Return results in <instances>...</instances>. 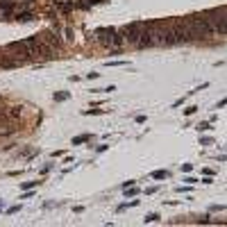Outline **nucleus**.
I'll list each match as a JSON object with an SVG mask.
<instances>
[{"label": "nucleus", "instance_id": "nucleus-3", "mask_svg": "<svg viewBox=\"0 0 227 227\" xmlns=\"http://www.w3.org/2000/svg\"><path fill=\"white\" fill-rule=\"evenodd\" d=\"M123 191H125V198H132V195H136V193H139V189H136V186H132V189H129V186H127V189H123Z\"/></svg>", "mask_w": 227, "mask_h": 227}, {"label": "nucleus", "instance_id": "nucleus-2", "mask_svg": "<svg viewBox=\"0 0 227 227\" xmlns=\"http://www.w3.org/2000/svg\"><path fill=\"white\" fill-rule=\"evenodd\" d=\"M86 141H91V134H82V136H75V139H73V145L86 143Z\"/></svg>", "mask_w": 227, "mask_h": 227}, {"label": "nucleus", "instance_id": "nucleus-7", "mask_svg": "<svg viewBox=\"0 0 227 227\" xmlns=\"http://www.w3.org/2000/svg\"><path fill=\"white\" fill-rule=\"evenodd\" d=\"M207 129H211V125L207 123V120H202V123L198 125V132H207Z\"/></svg>", "mask_w": 227, "mask_h": 227}, {"label": "nucleus", "instance_id": "nucleus-14", "mask_svg": "<svg viewBox=\"0 0 227 227\" xmlns=\"http://www.w3.org/2000/svg\"><path fill=\"white\" fill-rule=\"evenodd\" d=\"M16 211H21V204H14V207L7 209V213H16Z\"/></svg>", "mask_w": 227, "mask_h": 227}, {"label": "nucleus", "instance_id": "nucleus-9", "mask_svg": "<svg viewBox=\"0 0 227 227\" xmlns=\"http://www.w3.org/2000/svg\"><path fill=\"white\" fill-rule=\"evenodd\" d=\"M104 109H86V111H84V116H93V114H102Z\"/></svg>", "mask_w": 227, "mask_h": 227}, {"label": "nucleus", "instance_id": "nucleus-1", "mask_svg": "<svg viewBox=\"0 0 227 227\" xmlns=\"http://www.w3.org/2000/svg\"><path fill=\"white\" fill-rule=\"evenodd\" d=\"M166 177H170L168 170H155L152 173V180H166Z\"/></svg>", "mask_w": 227, "mask_h": 227}, {"label": "nucleus", "instance_id": "nucleus-5", "mask_svg": "<svg viewBox=\"0 0 227 227\" xmlns=\"http://www.w3.org/2000/svg\"><path fill=\"white\" fill-rule=\"evenodd\" d=\"M143 220H145V222H157V220H159V213H148Z\"/></svg>", "mask_w": 227, "mask_h": 227}, {"label": "nucleus", "instance_id": "nucleus-8", "mask_svg": "<svg viewBox=\"0 0 227 227\" xmlns=\"http://www.w3.org/2000/svg\"><path fill=\"white\" fill-rule=\"evenodd\" d=\"M55 100L57 102H64V100H68V93H55Z\"/></svg>", "mask_w": 227, "mask_h": 227}, {"label": "nucleus", "instance_id": "nucleus-15", "mask_svg": "<svg viewBox=\"0 0 227 227\" xmlns=\"http://www.w3.org/2000/svg\"><path fill=\"white\" fill-rule=\"evenodd\" d=\"M225 104H227V98H222V100H220V102H218V104H216V109H222V107H225Z\"/></svg>", "mask_w": 227, "mask_h": 227}, {"label": "nucleus", "instance_id": "nucleus-10", "mask_svg": "<svg viewBox=\"0 0 227 227\" xmlns=\"http://www.w3.org/2000/svg\"><path fill=\"white\" fill-rule=\"evenodd\" d=\"M213 143V139H209V136H202L200 139V145H211Z\"/></svg>", "mask_w": 227, "mask_h": 227}, {"label": "nucleus", "instance_id": "nucleus-11", "mask_svg": "<svg viewBox=\"0 0 227 227\" xmlns=\"http://www.w3.org/2000/svg\"><path fill=\"white\" fill-rule=\"evenodd\" d=\"M127 62H123V59H118V62H107V66H125Z\"/></svg>", "mask_w": 227, "mask_h": 227}, {"label": "nucleus", "instance_id": "nucleus-13", "mask_svg": "<svg viewBox=\"0 0 227 227\" xmlns=\"http://www.w3.org/2000/svg\"><path fill=\"white\" fill-rule=\"evenodd\" d=\"M180 168L184 170V173H191V170H193V164H182Z\"/></svg>", "mask_w": 227, "mask_h": 227}, {"label": "nucleus", "instance_id": "nucleus-4", "mask_svg": "<svg viewBox=\"0 0 227 227\" xmlns=\"http://www.w3.org/2000/svg\"><path fill=\"white\" fill-rule=\"evenodd\" d=\"M16 21L27 23V21H32V14H18V16H16Z\"/></svg>", "mask_w": 227, "mask_h": 227}, {"label": "nucleus", "instance_id": "nucleus-12", "mask_svg": "<svg viewBox=\"0 0 227 227\" xmlns=\"http://www.w3.org/2000/svg\"><path fill=\"white\" fill-rule=\"evenodd\" d=\"M195 111H198V107H186V109H184V114H186V116H193Z\"/></svg>", "mask_w": 227, "mask_h": 227}, {"label": "nucleus", "instance_id": "nucleus-6", "mask_svg": "<svg viewBox=\"0 0 227 227\" xmlns=\"http://www.w3.org/2000/svg\"><path fill=\"white\" fill-rule=\"evenodd\" d=\"M41 182H23L21 184V189H34V186H39Z\"/></svg>", "mask_w": 227, "mask_h": 227}]
</instances>
